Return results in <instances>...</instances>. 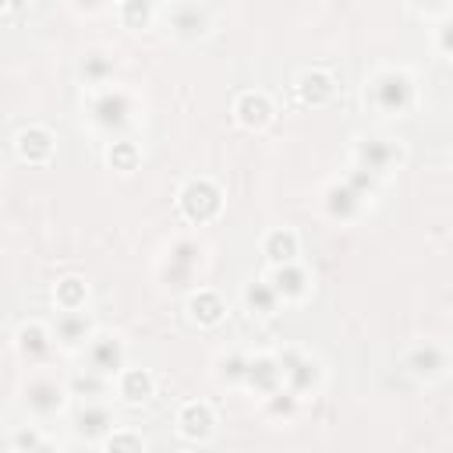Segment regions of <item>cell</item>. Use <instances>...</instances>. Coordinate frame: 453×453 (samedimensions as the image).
Instances as JSON below:
<instances>
[{"label": "cell", "mask_w": 453, "mask_h": 453, "mask_svg": "<svg viewBox=\"0 0 453 453\" xmlns=\"http://www.w3.org/2000/svg\"><path fill=\"white\" fill-rule=\"evenodd\" d=\"M188 319L195 322V326H202V329H209V326H219L223 322V315H226V304H223V297L216 294V290H209V287H198L191 297H188Z\"/></svg>", "instance_id": "cell-23"}, {"label": "cell", "mask_w": 453, "mask_h": 453, "mask_svg": "<svg viewBox=\"0 0 453 453\" xmlns=\"http://www.w3.org/2000/svg\"><path fill=\"white\" fill-rule=\"evenodd\" d=\"M159 18H163V25H166V32L173 39H188V42L209 35V28H212V7L195 4V0L170 4V7L159 11Z\"/></svg>", "instance_id": "cell-7"}, {"label": "cell", "mask_w": 453, "mask_h": 453, "mask_svg": "<svg viewBox=\"0 0 453 453\" xmlns=\"http://www.w3.org/2000/svg\"><path fill=\"white\" fill-rule=\"evenodd\" d=\"M262 411H265L273 421H290V418L301 411V396H297V393H290V389L283 386V389H276L273 396H265V400H262Z\"/></svg>", "instance_id": "cell-29"}, {"label": "cell", "mask_w": 453, "mask_h": 453, "mask_svg": "<svg viewBox=\"0 0 453 453\" xmlns=\"http://www.w3.org/2000/svg\"><path fill=\"white\" fill-rule=\"evenodd\" d=\"M449 361H453V357H449V350H446L442 343H435V340L414 343V347L403 354V368H407L414 379H425V382H432V379L446 375Z\"/></svg>", "instance_id": "cell-12"}, {"label": "cell", "mask_w": 453, "mask_h": 453, "mask_svg": "<svg viewBox=\"0 0 453 453\" xmlns=\"http://www.w3.org/2000/svg\"><path fill=\"white\" fill-rule=\"evenodd\" d=\"M138 159H142V152H138V145L127 142V138H113L110 149H106V163H110L113 170H120V173L138 170Z\"/></svg>", "instance_id": "cell-31"}, {"label": "cell", "mask_w": 453, "mask_h": 453, "mask_svg": "<svg viewBox=\"0 0 453 453\" xmlns=\"http://www.w3.org/2000/svg\"><path fill=\"white\" fill-rule=\"evenodd\" d=\"M103 453H145V439L134 428H117L103 439Z\"/></svg>", "instance_id": "cell-32"}, {"label": "cell", "mask_w": 453, "mask_h": 453, "mask_svg": "<svg viewBox=\"0 0 453 453\" xmlns=\"http://www.w3.org/2000/svg\"><path fill=\"white\" fill-rule=\"evenodd\" d=\"M375 191H379V180L372 173L350 166L340 180H333L326 188V198H322L326 216L329 219H340V223H350V219H357L365 212V205H372Z\"/></svg>", "instance_id": "cell-3"}, {"label": "cell", "mask_w": 453, "mask_h": 453, "mask_svg": "<svg viewBox=\"0 0 453 453\" xmlns=\"http://www.w3.org/2000/svg\"><path fill=\"white\" fill-rule=\"evenodd\" d=\"M50 329H53L57 347L60 350H74V354H81L96 336V322H92L88 311H57Z\"/></svg>", "instance_id": "cell-11"}, {"label": "cell", "mask_w": 453, "mask_h": 453, "mask_svg": "<svg viewBox=\"0 0 453 453\" xmlns=\"http://www.w3.org/2000/svg\"><path fill=\"white\" fill-rule=\"evenodd\" d=\"M294 92L304 106H326L333 96H336V78L322 67H304L297 78H294Z\"/></svg>", "instance_id": "cell-17"}, {"label": "cell", "mask_w": 453, "mask_h": 453, "mask_svg": "<svg viewBox=\"0 0 453 453\" xmlns=\"http://www.w3.org/2000/svg\"><path fill=\"white\" fill-rule=\"evenodd\" d=\"M113 71H117V60H113L106 50H88V53L78 60V78L88 85V92L106 88V85L113 81Z\"/></svg>", "instance_id": "cell-24"}, {"label": "cell", "mask_w": 453, "mask_h": 453, "mask_svg": "<svg viewBox=\"0 0 453 453\" xmlns=\"http://www.w3.org/2000/svg\"><path fill=\"white\" fill-rule=\"evenodd\" d=\"M67 382H57L53 375H32L25 386H21V403L32 418H57L67 403Z\"/></svg>", "instance_id": "cell-8"}, {"label": "cell", "mask_w": 453, "mask_h": 453, "mask_svg": "<svg viewBox=\"0 0 453 453\" xmlns=\"http://www.w3.org/2000/svg\"><path fill=\"white\" fill-rule=\"evenodd\" d=\"M177 209H180V216H184L188 223L202 226V223H209V219L219 216V209H223V191H219L209 177H195V180H188V184L177 191Z\"/></svg>", "instance_id": "cell-5"}, {"label": "cell", "mask_w": 453, "mask_h": 453, "mask_svg": "<svg viewBox=\"0 0 453 453\" xmlns=\"http://www.w3.org/2000/svg\"><path fill=\"white\" fill-rule=\"evenodd\" d=\"M248 393L255 396H273L276 389H283V372H280V361L276 354H251L248 357V375H244V386Z\"/></svg>", "instance_id": "cell-16"}, {"label": "cell", "mask_w": 453, "mask_h": 453, "mask_svg": "<svg viewBox=\"0 0 453 453\" xmlns=\"http://www.w3.org/2000/svg\"><path fill=\"white\" fill-rule=\"evenodd\" d=\"M403 163V145L386 134H361L354 142V166L372 173L375 180H386Z\"/></svg>", "instance_id": "cell-4"}, {"label": "cell", "mask_w": 453, "mask_h": 453, "mask_svg": "<svg viewBox=\"0 0 453 453\" xmlns=\"http://www.w3.org/2000/svg\"><path fill=\"white\" fill-rule=\"evenodd\" d=\"M124 361H127L124 340L113 336V333H96L92 343L81 350V368L85 372H96L103 379H117L124 372Z\"/></svg>", "instance_id": "cell-9"}, {"label": "cell", "mask_w": 453, "mask_h": 453, "mask_svg": "<svg viewBox=\"0 0 453 453\" xmlns=\"http://www.w3.org/2000/svg\"><path fill=\"white\" fill-rule=\"evenodd\" d=\"M117 18L124 21V28H145L149 21L159 18V7L149 4V0H127V4L117 7Z\"/></svg>", "instance_id": "cell-30"}, {"label": "cell", "mask_w": 453, "mask_h": 453, "mask_svg": "<svg viewBox=\"0 0 453 453\" xmlns=\"http://www.w3.org/2000/svg\"><path fill=\"white\" fill-rule=\"evenodd\" d=\"M265 280L273 283V290L280 294V301L283 304H301V301H308V294H311V273L301 265V262H290V265H276V269H269L265 273Z\"/></svg>", "instance_id": "cell-13"}, {"label": "cell", "mask_w": 453, "mask_h": 453, "mask_svg": "<svg viewBox=\"0 0 453 453\" xmlns=\"http://www.w3.org/2000/svg\"><path fill=\"white\" fill-rule=\"evenodd\" d=\"M42 446H46V442H42V435H39L35 425H18V428H11L7 453H35V449H42Z\"/></svg>", "instance_id": "cell-33"}, {"label": "cell", "mask_w": 453, "mask_h": 453, "mask_svg": "<svg viewBox=\"0 0 453 453\" xmlns=\"http://www.w3.org/2000/svg\"><path fill=\"white\" fill-rule=\"evenodd\" d=\"M53 347H57V340H53V329H50L46 322H39V319H28V322H21V326H18V333H14V350H18V354H21L28 365H39V361H46Z\"/></svg>", "instance_id": "cell-14"}, {"label": "cell", "mask_w": 453, "mask_h": 453, "mask_svg": "<svg viewBox=\"0 0 453 453\" xmlns=\"http://www.w3.org/2000/svg\"><path fill=\"white\" fill-rule=\"evenodd\" d=\"M435 50L453 60V14H446V18L435 21Z\"/></svg>", "instance_id": "cell-34"}, {"label": "cell", "mask_w": 453, "mask_h": 453, "mask_svg": "<svg viewBox=\"0 0 453 453\" xmlns=\"http://www.w3.org/2000/svg\"><path fill=\"white\" fill-rule=\"evenodd\" d=\"M241 304H244L248 315L269 319V315H276V308H280L283 301H280V294L273 290V283H269L265 276H258V280H248V283L241 287Z\"/></svg>", "instance_id": "cell-21"}, {"label": "cell", "mask_w": 453, "mask_h": 453, "mask_svg": "<svg viewBox=\"0 0 453 453\" xmlns=\"http://www.w3.org/2000/svg\"><path fill=\"white\" fill-rule=\"evenodd\" d=\"M248 357H251V354L226 350V354L216 361V379H219L223 386H244V375H248Z\"/></svg>", "instance_id": "cell-28"}, {"label": "cell", "mask_w": 453, "mask_h": 453, "mask_svg": "<svg viewBox=\"0 0 453 453\" xmlns=\"http://www.w3.org/2000/svg\"><path fill=\"white\" fill-rule=\"evenodd\" d=\"M234 120L244 127V131H262L269 120H273V103L265 92L258 88H248L234 99Z\"/></svg>", "instance_id": "cell-18"}, {"label": "cell", "mask_w": 453, "mask_h": 453, "mask_svg": "<svg viewBox=\"0 0 453 453\" xmlns=\"http://www.w3.org/2000/svg\"><path fill=\"white\" fill-rule=\"evenodd\" d=\"M262 255H265L269 269L290 265V262H297V255H301V241H297V234H294L290 226H276V230H269V234L262 237Z\"/></svg>", "instance_id": "cell-20"}, {"label": "cell", "mask_w": 453, "mask_h": 453, "mask_svg": "<svg viewBox=\"0 0 453 453\" xmlns=\"http://www.w3.org/2000/svg\"><path fill=\"white\" fill-rule=\"evenodd\" d=\"M414 96V78L403 67H379L365 81V99L379 117H407Z\"/></svg>", "instance_id": "cell-2"}, {"label": "cell", "mask_w": 453, "mask_h": 453, "mask_svg": "<svg viewBox=\"0 0 453 453\" xmlns=\"http://www.w3.org/2000/svg\"><path fill=\"white\" fill-rule=\"evenodd\" d=\"M177 435L188 439V442H209L212 432H216V414L205 400H188L180 411H177Z\"/></svg>", "instance_id": "cell-15"}, {"label": "cell", "mask_w": 453, "mask_h": 453, "mask_svg": "<svg viewBox=\"0 0 453 453\" xmlns=\"http://www.w3.org/2000/svg\"><path fill=\"white\" fill-rule=\"evenodd\" d=\"M276 361H280V372H283V386H287L290 393H297V396L304 400L308 393L319 389V382H322V365H319L308 350H301V347H283V350H276Z\"/></svg>", "instance_id": "cell-6"}, {"label": "cell", "mask_w": 453, "mask_h": 453, "mask_svg": "<svg viewBox=\"0 0 453 453\" xmlns=\"http://www.w3.org/2000/svg\"><path fill=\"white\" fill-rule=\"evenodd\" d=\"M110 389H113V379H103V375H96V372H85V368H78V372L67 379V393H71L74 400H81V403L103 400Z\"/></svg>", "instance_id": "cell-26"}, {"label": "cell", "mask_w": 453, "mask_h": 453, "mask_svg": "<svg viewBox=\"0 0 453 453\" xmlns=\"http://www.w3.org/2000/svg\"><path fill=\"white\" fill-rule=\"evenodd\" d=\"M85 117H88V124L96 127V131H103V134H124L134 120H138V99L127 92V88H120V85H106V88H96V92H88V99H85Z\"/></svg>", "instance_id": "cell-1"}, {"label": "cell", "mask_w": 453, "mask_h": 453, "mask_svg": "<svg viewBox=\"0 0 453 453\" xmlns=\"http://www.w3.org/2000/svg\"><path fill=\"white\" fill-rule=\"evenodd\" d=\"M198 265H202V248H198V241L180 237V241L170 244V262H166V280H170V283L191 280V273H195Z\"/></svg>", "instance_id": "cell-22"}, {"label": "cell", "mask_w": 453, "mask_h": 453, "mask_svg": "<svg viewBox=\"0 0 453 453\" xmlns=\"http://www.w3.org/2000/svg\"><path fill=\"white\" fill-rule=\"evenodd\" d=\"M71 428H74V435L85 439V442H103L106 435L117 432V414H113V407H110L106 400H92V403H81V407L74 411Z\"/></svg>", "instance_id": "cell-10"}, {"label": "cell", "mask_w": 453, "mask_h": 453, "mask_svg": "<svg viewBox=\"0 0 453 453\" xmlns=\"http://www.w3.org/2000/svg\"><path fill=\"white\" fill-rule=\"evenodd\" d=\"M113 389H117V396H120L124 403H145V400H152V393H156V379H152V372H145V368H124V372L113 379Z\"/></svg>", "instance_id": "cell-25"}, {"label": "cell", "mask_w": 453, "mask_h": 453, "mask_svg": "<svg viewBox=\"0 0 453 453\" xmlns=\"http://www.w3.org/2000/svg\"><path fill=\"white\" fill-rule=\"evenodd\" d=\"M14 152H18L25 163H32V166L50 163V156H53V131L42 127V124L21 127V131L14 134Z\"/></svg>", "instance_id": "cell-19"}, {"label": "cell", "mask_w": 453, "mask_h": 453, "mask_svg": "<svg viewBox=\"0 0 453 453\" xmlns=\"http://www.w3.org/2000/svg\"><path fill=\"white\" fill-rule=\"evenodd\" d=\"M85 301H88V283L81 276H64L53 283L57 311H85Z\"/></svg>", "instance_id": "cell-27"}]
</instances>
